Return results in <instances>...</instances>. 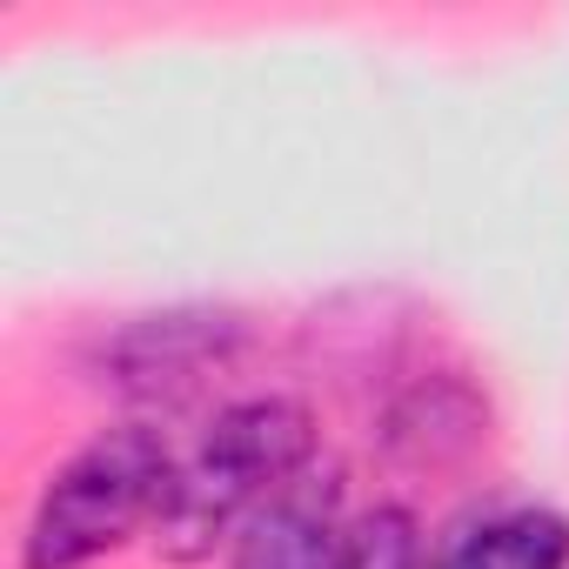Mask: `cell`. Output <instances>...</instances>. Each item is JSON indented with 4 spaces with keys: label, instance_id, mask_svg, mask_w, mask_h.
Here are the masks:
<instances>
[{
    "label": "cell",
    "instance_id": "cell-6",
    "mask_svg": "<svg viewBox=\"0 0 569 569\" xmlns=\"http://www.w3.org/2000/svg\"><path fill=\"white\" fill-rule=\"evenodd\" d=\"M429 569H569V516L556 502H502L429 542Z\"/></svg>",
    "mask_w": 569,
    "mask_h": 569
},
{
    "label": "cell",
    "instance_id": "cell-5",
    "mask_svg": "<svg viewBox=\"0 0 569 569\" xmlns=\"http://www.w3.org/2000/svg\"><path fill=\"white\" fill-rule=\"evenodd\" d=\"M376 442L396 469H449L489 442V396L462 369H429L389 396Z\"/></svg>",
    "mask_w": 569,
    "mask_h": 569
},
{
    "label": "cell",
    "instance_id": "cell-2",
    "mask_svg": "<svg viewBox=\"0 0 569 569\" xmlns=\"http://www.w3.org/2000/svg\"><path fill=\"white\" fill-rule=\"evenodd\" d=\"M174 456L181 449L148 416L94 429L41 482L28 529H21V569H94L101 556L128 549L134 536L154 542L168 482H174Z\"/></svg>",
    "mask_w": 569,
    "mask_h": 569
},
{
    "label": "cell",
    "instance_id": "cell-3",
    "mask_svg": "<svg viewBox=\"0 0 569 569\" xmlns=\"http://www.w3.org/2000/svg\"><path fill=\"white\" fill-rule=\"evenodd\" d=\"M254 329L234 309H208V302H181V309H154V316H128L101 336L94 369L101 382L134 402V409H174L188 396H201L214 376H228L248 356Z\"/></svg>",
    "mask_w": 569,
    "mask_h": 569
},
{
    "label": "cell",
    "instance_id": "cell-1",
    "mask_svg": "<svg viewBox=\"0 0 569 569\" xmlns=\"http://www.w3.org/2000/svg\"><path fill=\"white\" fill-rule=\"evenodd\" d=\"M322 462V429L316 409L302 396H234L208 416V429L194 436V449L174 456V482H168V509L154 529V549L181 569L208 562L214 549H228L254 509H268L302 469Z\"/></svg>",
    "mask_w": 569,
    "mask_h": 569
},
{
    "label": "cell",
    "instance_id": "cell-4",
    "mask_svg": "<svg viewBox=\"0 0 569 569\" xmlns=\"http://www.w3.org/2000/svg\"><path fill=\"white\" fill-rule=\"evenodd\" d=\"M349 502L342 469L322 456L302 469L268 509L248 516V529L228 542V569H342L349 562Z\"/></svg>",
    "mask_w": 569,
    "mask_h": 569
},
{
    "label": "cell",
    "instance_id": "cell-7",
    "mask_svg": "<svg viewBox=\"0 0 569 569\" xmlns=\"http://www.w3.org/2000/svg\"><path fill=\"white\" fill-rule=\"evenodd\" d=\"M342 569H429V536L409 502H376L349 522V562Z\"/></svg>",
    "mask_w": 569,
    "mask_h": 569
}]
</instances>
